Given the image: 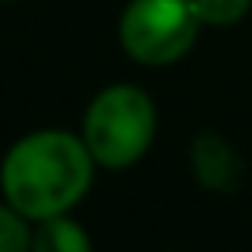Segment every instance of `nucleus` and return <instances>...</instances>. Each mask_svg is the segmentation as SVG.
<instances>
[{"instance_id":"f257e3e1","label":"nucleus","mask_w":252,"mask_h":252,"mask_svg":"<svg viewBox=\"0 0 252 252\" xmlns=\"http://www.w3.org/2000/svg\"><path fill=\"white\" fill-rule=\"evenodd\" d=\"M97 159L87 142L45 128L18 138L4 162H0V190L28 221H45L56 214H69L90 190Z\"/></svg>"},{"instance_id":"f03ea898","label":"nucleus","mask_w":252,"mask_h":252,"mask_svg":"<svg viewBox=\"0 0 252 252\" xmlns=\"http://www.w3.org/2000/svg\"><path fill=\"white\" fill-rule=\"evenodd\" d=\"M156 138V104L145 90L131 83L104 87L83 118V142L97 166L128 169L135 166Z\"/></svg>"},{"instance_id":"7ed1b4c3","label":"nucleus","mask_w":252,"mask_h":252,"mask_svg":"<svg viewBox=\"0 0 252 252\" xmlns=\"http://www.w3.org/2000/svg\"><path fill=\"white\" fill-rule=\"evenodd\" d=\"M193 0H131L121 14V49L142 66H169L183 59L200 32Z\"/></svg>"},{"instance_id":"20e7f679","label":"nucleus","mask_w":252,"mask_h":252,"mask_svg":"<svg viewBox=\"0 0 252 252\" xmlns=\"http://www.w3.org/2000/svg\"><path fill=\"white\" fill-rule=\"evenodd\" d=\"M32 252H94V245L80 221H73L69 214H56V218L35 221Z\"/></svg>"},{"instance_id":"39448f33","label":"nucleus","mask_w":252,"mask_h":252,"mask_svg":"<svg viewBox=\"0 0 252 252\" xmlns=\"http://www.w3.org/2000/svg\"><path fill=\"white\" fill-rule=\"evenodd\" d=\"M35 221H28L14 204H0V252H32V228Z\"/></svg>"},{"instance_id":"423d86ee","label":"nucleus","mask_w":252,"mask_h":252,"mask_svg":"<svg viewBox=\"0 0 252 252\" xmlns=\"http://www.w3.org/2000/svg\"><path fill=\"white\" fill-rule=\"evenodd\" d=\"M252 0H193L204 25H235L245 18Z\"/></svg>"},{"instance_id":"0eeeda50","label":"nucleus","mask_w":252,"mask_h":252,"mask_svg":"<svg viewBox=\"0 0 252 252\" xmlns=\"http://www.w3.org/2000/svg\"><path fill=\"white\" fill-rule=\"evenodd\" d=\"M204 152H211V142H207V138H204V142H200V149H197V166H204ZM228 162H231V156H228V149H224V152H221V159H211V169L228 173ZM200 173H204V180H207V183H214V176L207 173V166H204Z\"/></svg>"}]
</instances>
